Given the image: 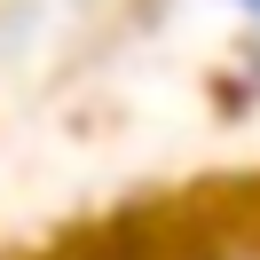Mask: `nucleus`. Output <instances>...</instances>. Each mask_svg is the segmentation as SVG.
<instances>
[{
    "mask_svg": "<svg viewBox=\"0 0 260 260\" xmlns=\"http://www.w3.org/2000/svg\"><path fill=\"white\" fill-rule=\"evenodd\" d=\"M237 8H244V16H252V24H260V0H237Z\"/></svg>",
    "mask_w": 260,
    "mask_h": 260,
    "instance_id": "obj_1",
    "label": "nucleus"
}]
</instances>
